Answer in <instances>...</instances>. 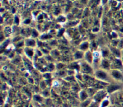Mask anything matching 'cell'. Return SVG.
Segmentation results:
<instances>
[{"mask_svg":"<svg viewBox=\"0 0 123 107\" xmlns=\"http://www.w3.org/2000/svg\"><path fill=\"white\" fill-rule=\"evenodd\" d=\"M38 44H40V46H41V44H42V43H41V42H38Z\"/></svg>","mask_w":123,"mask_h":107,"instance_id":"22","label":"cell"},{"mask_svg":"<svg viewBox=\"0 0 123 107\" xmlns=\"http://www.w3.org/2000/svg\"><path fill=\"white\" fill-rule=\"evenodd\" d=\"M82 57V53L80 52H77L75 54L76 58H80Z\"/></svg>","mask_w":123,"mask_h":107,"instance_id":"6","label":"cell"},{"mask_svg":"<svg viewBox=\"0 0 123 107\" xmlns=\"http://www.w3.org/2000/svg\"><path fill=\"white\" fill-rule=\"evenodd\" d=\"M37 35H38V34H37V32H36V30H34V31H33V36H34V37H36V36H37Z\"/></svg>","mask_w":123,"mask_h":107,"instance_id":"13","label":"cell"},{"mask_svg":"<svg viewBox=\"0 0 123 107\" xmlns=\"http://www.w3.org/2000/svg\"><path fill=\"white\" fill-rule=\"evenodd\" d=\"M103 65L105 67H108V66H109V64H108V63L107 62V61H104L103 62Z\"/></svg>","mask_w":123,"mask_h":107,"instance_id":"10","label":"cell"},{"mask_svg":"<svg viewBox=\"0 0 123 107\" xmlns=\"http://www.w3.org/2000/svg\"><path fill=\"white\" fill-rule=\"evenodd\" d=\"M34 99L36 100V101H38V102H41V101H42V98L38 96H35Z\"/></svg>","mask_w":123,"mask_h":107,"instance_id":"9","label":"cell"},{"mask_svg":"<svg viewBox=\"0 0 123 107\" xmlns=\"http://www.w3.org/2000/svg\"><path fill=\"white\" fill-rule=\"evenodd\" d=\"M118 88H119L118 86H117V85H111V86H110L109 88H108V92L109 93L112 92L113 91L117 90V89Z\"/></svg>","mask_w":123,"mask_h":107,"instance_id":"2","label":"cell"},{"mask_svg":"<svg viewBox=\"0 0 123 107\" xmlns=\"http://www.w3.org/2000/svg\"><path fill=\"white\" fill-rule=\"evenodd\" d=\"M86 58L89 62H91V61H92V57H91V54H90V52H89L86 53Z\"/></svg>","mask_w":123,"mask_h":107,"instance_id":"4","label":"cell"},{"mask_svg":"<svg viewBox=\"0 0 123 107\" xmlns=\"http://www.w3.org/2000/svg\"><path fill=\"white\" fill-rule=\"evenodd\" d=\"M94 31H97V30H98V28H96V29H94Z\"/></svg>","mask_w":123,"mask_h":107,"instance_id":"23","label":"cell"},{"mask_svg":"<svg viewBox=\"0 0 123 107\" xmlns=\"http://www.w3.org/2000/svg\"><path fill=\"white\" fill-rule=\"evenodd\" d=\"M41 18H42V16H40V17L38 18V19H41Z\"/></svg>","mask_w":123,"mask_h":107,"instance_id":"24","label":"cell"},{"mask_svg":"<svg viewBox=\"0 0 123 107\" xmlns=\"http://www.w3.org/2000/svg\"><path fill=\"white\" fill-rule=\"evenodd\" d=\"M49 37H50V36H49V35H44V36H42V38H49Z\"/></svg>","mask_w":123,"mask_h":107,"instance_id":"12","label":"cell"},{"mask_svg":"<svg viewBox=\"0 0 123 107\" xmlns=\"http://www.w3.org/2000/svg\"><path fill=\"white\" fill-rule=\"evenodd\" d=\"M96 75L98 78H101V79H106V73L102 72V71H98L96 73Z\"/></svg>","mask_w":123,"mask_h":107,"instance_id":"1","label":"cell"},{"mask_svg":"<svg viewBox=\"0 0 123 107\" xmlns=\"http://www.w3.org/2000/svg\"><path fill=\"white\" fill-rule=\"evenodd\" d=\"M88 43H84L81 45V48L83 49H86V48H88Z\"/></svg>","mask_w":123,"mask_h":107,"instance_id":"7","label":"cell"},{"mask_svg":"<svg viewBox=\"0 0 123 107\" xmlns=\"http://www.w3.org/2000/svg\"><path fill=\"white\" fill-rule=\"evenodd\" d=\"M86 97H87V94H86L84 91L81 92V94H80V97H81L82 100H84L86 98Z\"/></svg>","mask_w":123,"mask_h":107,"instance_id":"5","label":"cell"},{"mask_svg":"<svg viewBox=\"0 0 123 107\" xmlns=\"http://www.w3.org/2000/svg\"><path fill=\"white\" fill-rule=\"evenodd\" d=\"M50 68H51V69L54 68V66H53V64H51L50 65Z\"/></svg>","mask_w":123,"mask_h":107,"instance_id":"19","label":"cell"},{"mask_svg":"<svg viewBox=\"0 0 123 107\" xmlns=\"http://www.w3.org/2000/svg\"><path fill=\"white\" fill-rule=\"evenodd\" d=\"M27 54L30 55V56H31L32 55V52L31 50H29V51H27Z\"/></svg>","mask_w":123,"mask_h":107,"instance_id":"15","label":"cell"},{"mask_svg":"<svg viewBox=\"0 0 123 107\" xmlns=\"http://www.w3.org/2000/svg\"><path fill=\"white\" fill-rule=\"evenodd\" d=\"M64 31V29H62V30H61V31H60V32H59V36H61V34H62V33H63Z\"/></svg>","mask_w":123,"mask_h":107,"instance_id":"14","label":"cell"},{"mask_svg":"<svg viewBox=\"0 0 123 107\" xmlns=\"http://www.w3.org/2000/svg\"><path fill=\"white\" fill-rule=\"evenodd\" d=\"M14 12H15V10H14V8H13V13H14Z\"/></svg>","mask_w":123,"mask_h":107,"instance_id":"25","label":"cell"},{"mask_svg":"<svg viewBox=\"0 0 123 107\" xmlns=\"http://www.w3.org/2000/svg\"><path fill=\"white\" fill-rule=\"evenodd\" d=\"M28 44L29 46H34L35 42L34 40H30L28 42Z\"/></svg>","mask_w":123,"mask_h":107,"instance_id":"8","label":"cell"},{"mask_svg":"<svg viewBox=\"0 0 123 107\" xmlns=\"http://www.w3.org/2000/svg\"><path fill=\"white\" fill-rule=\"evenodd\" d=\"M108 51H104L103 52V55L104 56H105V55H107V54H108Z\"/></svg>","mask_w":123,"mask_h":107,"instance_id":"18","label":"cell"},{"mask_svg":"<svg viewBox=\"0 0 123 107\" xmlns=\"http://www.w3.org/2000/svg\"><path fill=\"white\" fill-rule=\"evenodd\" d=\"M15 22L16 23L19 22V19H18V17H16V18H15Z\"/></svg>","mask_w":123,"mask_h":107,"instance_id":"17","label":"cell"},{"mask_svg":"<svg viewBox=\"0 0 123 107\" xmlns=\"http://www.w3.org/2000/svg\"><path fill=\"white\" fill-rule=\"evenodd\" d=\"M55 43H56V42H55V41H54V42H52L51 44H55Z\"/></svg>","mask_w":123,"mask_h":107,"instance_id":"21","label":"cell"},{"mask_svg":"<svg viewBox=\"0 0 123 107\" xmlns=\"http://www.w3.org/2000/svg\"><path fill=\"white\" fill-rule=\"evenodd\" d=\"M22 44H23V43H22H22H20V44H18V46H22Z\"/></svg>","mask_w":123,"mask_h":107,"instance_id":"20","label":"cell"},{"mask_svg":"<svg viewBox=\"0 0 123 107\" xmlns=\"http://www.w3.org/2000/svg\"><path fill=\"white\" fill-rule=\"evenodd\" d=\"M112 75L115 78H118V79L119 78H121V76H121V73H120V72H118V71H113Z\"/></svg>","mask_w":123,"mask_h":107,"instance_id":"3","label":"cell"},{"mask_svg":"<svg viewBox=\"0 0 123 107\" xmlns=\"http://www.w3.org/2000/svg\"><path fill=\"white\" fill-rule=\"evenodd\" d=\"M108 104V101H105L103 103V105H102V107H104L105 106H107Z\"/></svg>","mask_w":123,"mask_h":107,"instance_id":"11","label":"cell"},{"mask_svg":"<svg viewBox=\"0 0 123 107\" xmlns=\"http://www.w3.org/2000/svg\"><path fill=\"white\" fill-rule=\"evenodd\" d=\"M30 19H26V20L24 22V23H25V24H28V23H30Z\"/></svg>","mask_w":123,"mask_h":107,"instance_id":"16","label":"cell"},{"mask_svg":"<svg viewBox=\"0 0 123 107\" xmlns=\"http://www.w3.org/2000/svg\"><path fill=\"white\" fill-rule=\"evenodd\" d=\"M30 107H32V106H31H31H30Z\"/></svg>","mask_w":123,"mask_h":107,"instance_id":"26","label":"cell"}]
</instances>
